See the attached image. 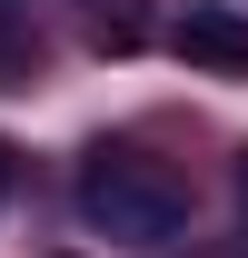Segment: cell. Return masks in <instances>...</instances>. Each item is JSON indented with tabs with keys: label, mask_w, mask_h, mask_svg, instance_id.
<instances>
[{
	"label": "cell",
	"mask_w": 248,
	"mask_h": 258,
	"mask_svg": "<svg viewBox=\"0 0 248 258\" xmlns=\"http://www.w3.org/2000/svg\"><path fill=\"white\" fill-rule=\"evenodd\" d=\"M80 40L109 50V60H129V50H149V10L139 0H80Z\"/></svg>",
	"instance_id": "cell-3"
},
{
	"label": "cell",
	"mask_w": 248,
	"mask_h": 258,
	"mask_svg": "<svg viewBox=\"0 0 248 258\" xmlns=\"http://www.w3.org/2000/svg\"><path fill=\"white\" fill-rule=\"evenodd\" d=\"M80 219L99 238H119V248L159 258V248H179V228H189V189L159 159H139V149H90L80 159Z\"/></svg>",
	"instance_id": "cell-1"
},
{
	"label": "cell",
	"mask_w": 248,
	"mask_h": 258,
	"mask_svg": "<svg viewBox=\"0 0 248 258\" xmlns=\"http://www.w3.org/2000/svg\"><path fill=\"white\" fill-rule=\"evenodd\" d=\"M0 199H10V139H0Z\"/></svg>",
	"instance_id": "cell-5"
},
{
	"label": "cell",
	"mask_w": 248,
	"mask_h": 258,
	"mask_svg": "<svg viewBox=\"0 0 248 258\" xmlns=\"http://www.w3.org/2000/svg\"><path fill=\"white\" fill-rule=\"evenodd\" d=\"M238 199H248V159H238Z\"/></svg>",
	"instance_id": "cell-6"
},
{
	"label": "cell",
	"mask_w": 248,
	"mask_h": 258,
	"mask_svg": "<svg viewBox=\"0 0 248 258\" xmlns=\"http://www.w3.org/2000/svg\"><path fill=\"white\" fill-rule=\"evenodd\" d=\"M169 50L189 70H248V10L238 0H189L179 30H169Z\"/></svg>",
	"instance_id": "cell-2"
},
{
	"label": "cell",
	"mask_w": 248,
	"mask_h": 258,
	"mask_svg": "<svg viewBox=\"0 0 248 258\" xmlns=\"http://www.w3.org/2000/svg\"><path fill=\"white\" fill-rule=\"evenodd\" d=\"M30 50H40L30 0H0V80H20V70H30Z\"/></svg>",
	"instance_id": "cell-4"
}]
</instances>
